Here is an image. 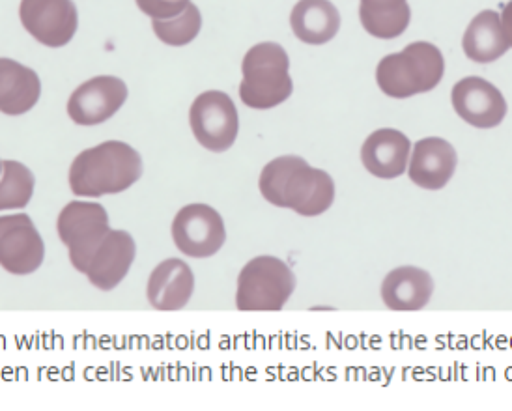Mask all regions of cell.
Masks as SVG:
<instances>
[{
	"mask_svg": "<svg viewBox=\"0 0 512 411\" xmlns=\"http://www.w3.org/2000/svg\"><path fill=\"white\" fill-rule=\"evenodd\" d=\"M258 189L273 206L292 210L301 217L322 215L335 202L333 178L299 156L275 157L270 161L260 172Z\"/></svg>",
	"mask_w": 512,
	"mask_h": 411,
	"instance_id": "cell-1",
	"label": "cell"
},
{
	"mask_svg": "<svg viewBox=\"0 0 512 411\" xmlns=\"http://www.w3.org/2000/svg\"><path fill=\"white\" fill-rule=\"evenodd\" d=\"M143 176V157L128 142H101L83 150L70 167V189L85 199L128 191Z\"/></svg>",
	"mask_w": 512,
	"mask_h": 411,
	"instance_id": "cell-2",
	"label": "cell"
},
{
	"mask_svg": "<svg viewBox=\"0 0 512 411\" xmlns=\"http://www.w3.org/2000/svg\"><path fill=\"white\" fill-rule=\"evenodd\" d=\"M445 75V58L434 43L413 42L400 53L380 60L376 66V83L385 96L406 100L425 94L440 85Z\"/></svg>",
	"mask_w": 512,
	"mask_h": 411,
	"instance_id": "cell-3",
	"label": "cell"
},
{
	"mask_svg": "<svg viewBox=\"0 0 512 411\" xmlns=\"http://www.w3.org/2000/svg\"><path fill=\"white\" fill-rule=\"evenodd\" d=\"M242 73L240 100L255 111H270L285 103L294 92L290 58L279 43L253 45L243 57Z\"/></svg>",
	"mask_w": 512,
	"mask_h": 411,
	"instance_id": "cell-4",
	"label": "cell"
},
{
	"mask_svg": "<svg viewBox=\"0 0 512 411\" xmlns=\"http://www.w3.org/2000/svg\"><path fill=\"white\" fill-rule=\"evenodd\" d=\"M296 290V275L277 256H256L238 275L236 307L243 312L281 311Z\"/></svg>",
	"mask_w": 512,
	"mask_h": 411,
	"instance_id": "cell-5",
	"label": "cell"
},
{
	"mask_svg": "<svg viewBox=\"0 0 512 411\" xmlns=\"http://www.w3.org/2000/svg\"><path fill=\"white\" fill-rule=\"evenodd\" d=\"M109 230V213L98 202L73 200L58 215V238L68 247L73 268L81 273H85L90 258Z\"/></svg>",
	"mask_w": 512,
	"mask_h": 411,
	"instance_id": "cell-6",
	"label": "cell"
},
{
	"mask_svg": "<svg viewBox=\"0 0 512 411\" xmlns=\"http://www.w3.org/2000/svg\"><path fill=\"white\" fill-rule=\"evenodd\" d=\"M189 124L202 148L223 154L234 146L240 131V116L232 98L221 90L197 96L189 111Z\"/></svg>",
	"mask_w": 512,
	"mask_h": 411,
	"instance_id": "cell-7",
	"label": "cell"
},
{
	"mask_svg": "<svg viewBox=\"0 0 512 411\" xmlns=\"http://www.w3.org/2000/svg\"><path fill=\"white\" fill-rule=\"evenodd\" d=\"M172 240L180 253L191 258H210L227 241L221 213L208 204H189L172 221Z\"/></svg>",
	"mask_w": 512,
	"mask_h": 411,
	"instance_id": "cell-8",
	"label": "cell"
},
{
	"mask_svg": "<svg viewBox=\"0 0 512 411\" xmlns=\"http://www.w3.org/2000/svg\"><path fill=\"white\" fill-rule=\"evenodd\" d=\"M45 243L27 213L0 215V266L25 277L42 268Z\"/></svg>",
	"mask_w": 512,
	"mask_h": 411,
	"instance_id": "cell-9",
	"label": "cell"
},
{
	"mask_svg": "<svg viewBox=\"0 0 512 411\" xmlns=\"http://www.w3.org/2000/svg\"><path fill=\"white\" fill-rule=\"evenodd\" d=\"M19 19L36 42L51 49L72 42L79 27L73 0H21Z\"/></svg>",
	"mask_w": 512,
	"mask_h": 411,
	"instance_id": "cell-10",
	"label": "cell"
},
{
	"mask_svg": "<svg viewBox=\"0 0 512 411\" xmlns=\"http://www.w3.org/2000/svg\"><path fill=\"white\" fill-rule=\"evenodd\" d=\"M128 100V85L113 77L100 75L73 90L68 114L77 126H100L111 120Z\"/></svg>",
	"mask_w": 512,
	"mask_h": 411,
	"instance_id": "cell-11",
	"label": "cell"
},
{
	"mask_svg": "<svg viewBox=\"0 0 512 411\" xmlns=\"http://www.w3.org/2000/svg\"><path fill=\"white\" fill-rule=\"evenodd\" d=\"M451 103L456 114L477 129L498 128L509 111L499 88L475 75L464 77L453 86Z\"/></svg>",
	"mask_w": 512,
	"mask_h": 411,
	"instance_id": "cell-12",
	"label": "cell"
},
{
	"mask_svg": "<svg viewBox=\"0 0 512 411\" xmlns=\"http://www.w3.org/2000/svg\"><path fill=\"white\" fill-rule=\"evenodd\" d=\"M137 255V245L126 230H109L100 247L94 251L85 273L92 286L111 292L126 279Z\"/></svg>",
	"mask_w": 512,
	"mask_h": 411,
	"instance_id": "cell-13",
	"label": "cell"
},
{
	"mask_svg": "<svg viewBox=\"0 0 512 411\" xmlns=\"http://www.w3.org/2000/svg\"><path fill=\"white\" fill-rule=\"evenodd\" d=\"M458 156L455 146L441 137H427L413 144L408 174L417 187L440 191L455 176Z\"/></svg>",
	"mask_w": 512,
	"mask_h": 411,
	"instance_id": "cell-14",
	"label": "cell"
},
{
	"mask_svg": "<svg viewBox=\"0 0 512 411\" xmlns=\"http://www.w3.org/2000/svg\"><path fill=\"white\" fill-rule=\"evenodd\" d=\"M412 142L399 129H376L361 146L365 171L380 180H395L408 171Z\"/></svg>",
	"mask_w": 512,
	"mask_h": 411,
	"instance_id": "cell-15",
	"label": "cell"
},
{
	"mask_svg": "<svg viewBox=\"0 0 512 411\" xmlns=\"http://www.w3.org/2000/svg\"><path fill=\"white\" fill-rule=\"evenodd\" d=\"M195 292V275L184 260L167 258L150 273L146 296L156 311H180Z\"/></svg>",
	"mask_w": 512,
	"mask_h": 411,
	"instance_id": "cell-16",
	"label": "cell"
},
{
	"mask_svg": "<svg viewBox=\"0 0 512 411\" xmlns=\"http://www.w3.org/2000/svg\"><path fill=\"white\" fill-rule=\"evenodd\" d=\"M380 294L389 311H421L434 294V281L428 271L400 266L385 275Z\"/></svg>",
	"mask_w": 512,
	"mask_h": 411,
	"instance_id": "cell-17",
	"label": "cell"
},
{
	"mask_svg": "<svg viewBox=\"0 0 512 411\" xmlns=\"http://www.w3.org/2000/svg\"><path fill=\"white\" fill-rule=\"evenodd\" d=\"M42 96L38 73L12 58H0V113L19 116L29 113Z\"/></svg>",
	"mask_w": 512,
	"mask_h": 411,
	"instance_id": "cell-18",
	"label": "cell"
},
{
	"mask_svg": "<svg viewBox=\"0 0 512 411\" xmlns=\"http://www.w3.org/2000/svg\"><path fill=\"white\" fill-rule=\"evenodd\" d=\"M290 27L299 42L324 45L341 30V14L329 0H299L290 14Z\"/></svg>",
	"mask_w": 512,
	"mask_h": 411,
	"instance_id": "cell-19",
	"label": "cell"
},
{
	"mask_svg": "<svg viewBox=\"0 0 512 411\" xmlns=\"http://www.w3.org/2000/svg\"><path fill=\"white\" fill-rule=\"evenodd\" d=\"M462 49L477 64H490L503 57L511 49V43L505 36L501 15L494 10L475 15L464 32Z\"/></svg>",
	"mask_w": 512,
	"mask_h": 411,
	"instance_id": "cell-20",
	"label": "cell"
},
{
	"mask_svg": "<svg viewBox=\"0 0 512 411\" xmlns=\"http://www.w3.org/2000/svg\"><path fill=\"white\" fill-rule=\"evenodd\" d=\"M359 19L363 29L378 40H395L412 21L408 0H359Z\"/></svg>",
	"mask_w": 512,
	"mask_h": 411,
	"instance_id": "cell-21",
	"label": "cell"
},
{
	"mask_svg": "<svg viewBox=\"0 0 512 411\" xmlns=\"http://www.w3.org/2000/svg\"><path fill=\"white\" fill-rule=\"evenodd\" d=\"M34 185L36 178L27 165L4 159L0 174V212L25 208L34 195Z\"/></svg>",
	"mask_w": 512,
	"mask_h": 411,
	"instance_id": "cell-22",
	"label": "cell"
},
{
	"mask_svg": "<svg viewBox=\"0 0 512 411\" xmlns=\"http://www.w3.org/2000/svg\"><path fill=\"white\" fill-rule=\"evenodd\" d=\"M157 38L171 47H184L199 36L202 29V14L199 6L189 2L184 12L165 21H152Z\"/></svg>",
	"mask_w": 512,
	"mask_h": 411,
	"instance_id": "cell-23",
	"label": "cell"
},
{
	"mask_svg": "<svg viewBox=\"0 0 512 411\" xmlns=\"http://www.w3.org/2000/svg\"><path fill=\"white\" fill-rule=\"evenodd\" d=\"M143 14L152 17V21H165L182 14L191 0H135Z\"/></svg>",
	"mask_w": 512,
	"mask_h": 411,
	"instance_id": "cell-24",
	"label": "cell"
},
{
	"mask_svg": "<svg viewBox=\"0 0 512 411\" xmlns=\"http://www.w3.org/2000/svg\"><path fill=\"white\" fill-rule=\"evenodd\" d=\"M501 23H503L505 36H507V40H509L512 47V0L503 6V12H501Z\"/></svg>",
	"mask_w": 512,
	"mask_h": 411,
	"instance_id": "cell-25",
	"label": "cell"
},
{
	"mask_svg": "<svg viewBox=\"0 0 512 411\" xmlns=\"http://www.w3.org/2000/svg\"><path fill=\"white\" fill-rule=\"evenodd\" d=\"M0 174H2V159H0Z\"/></svg>",
	"mask_w": 512,
	"mask_h": 411,
	"instance_id": "cell-26",
	"label": "cell"
}]
</instances>
